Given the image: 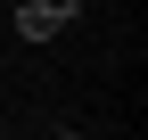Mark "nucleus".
I'll use <instances>...</instances> for the list:
<instances>
[{"label":"nucleus","instance_id":"1","mask_svg":"<svg viewBox=\"0 0 148 140\" xmlns=\"http://www.w3.org/2000/svg\"><path fill=\"white\" fill-rule=\"evenodd\" d=\"M74 16H82L74 0H16V33H25V41H58Z\"/></svg>","mask_w":148,"mask_h":140}]
</instances>
